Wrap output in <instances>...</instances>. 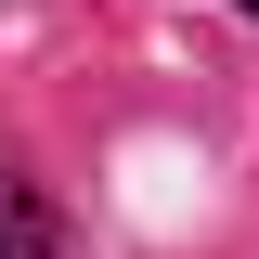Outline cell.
I'll use <instances>...</instances> for the list:
<instances>
[{"instance_id": "6da1fadb", "label": "cell", "mask_w": 259, "mask_h": 259, "mask_svg": "<svg viewBox=\"0 0 259 259\" xmlns=\"http://www.w3.org/2000/svg\"><path fill=\"white\" fill-rule=\"evenodd\" d=\"M0 259H65V221L13 182V168H0Z\"/></svg>"}, {"instance_id": "7a4b0ae2", "label": "cell", "mask_w": 259, "mask_h": 259, "mask_svg": "<svg viewBox=\"0 0 259 259\" xmlns=\"http://www.w3.org/2000/svg\"><path fill=\"white\" fill-rule=\"evenodd\" d=\"M233 13H259V0H233Z\"/></svg>"}]
</instances>
